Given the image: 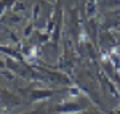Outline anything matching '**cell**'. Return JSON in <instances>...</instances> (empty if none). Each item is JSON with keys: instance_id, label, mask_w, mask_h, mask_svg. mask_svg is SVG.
I'll return each instance as SVG.
<instances>
[{"instance_id": "cell-1", "label": "cell", "mask_w": 120, "mask_h": 114, "mask_svg": "<svg viewBox=\"0 0 120 114\" xmlns=\"http://www.w3.org/2000/svg\"><path fill=\"white\" fill-rule=\"evenodd\" d=\"M109 58H111L112 63L115 64V67H117V71H119V74H120V47L111 48V51H109Z\"/></svg>"}]
</instances>
